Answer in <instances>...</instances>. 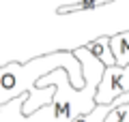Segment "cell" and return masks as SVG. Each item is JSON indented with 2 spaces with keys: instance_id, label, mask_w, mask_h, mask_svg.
<instances>
[{
  "instance_id": "obj_6",
  "label": "cell",
  "mask_w": 129,
  "mask_h": 122,
  "mask_svg": "<svg viewBox=\"0 0 129 122\" xmlns=\"http://www.w3.org/2000/svg\"><path fill=\"white\" fill-rule=\"evenodd\" d=\"M110 47H112L116 64L118 67H127L129 64V30L112 34L110 36Z\"/></svg>"
},
{
  "instance_id": "obj_3",
  "label": "cell",
  "mask_w": 129,
  "mask_h": 122,
  "mask_svg": "<svg viewBox=\"0 0 129 122\" xmlns=\"http://www.w3.org/2000/svg\"><path fill=\"white\" fill-rule=\"evenodd\" d=\"M26 96H28V92L22 94V96H15L9 103L2 105L0 107V122H56V113H54L52 103L45 105V107H41V109H37L30 116H24L22 105L26 101Z\"/></svg>"
},
{
  "instance_id": "obj_5",
  "label": "cell",
  "mask_w": 129,
  "mask_h": 122,
  "mask_svg": "<svg viewBox=\"0 0 129 122\" xmlns=\"http://www.w3.org/2000/svg\"><path fill=\"white\" fill-rule=\"evenodd\" d=\"M92 56H95L103 67H114L116 60H114V54H112V47H110V36H99V39L90 41L88 45H84Z\"/></svg>"
},
{
  "instance_id": "obj_7",
  "label": "cell",
  "mask_w": 129,
  "mask_h": 122,
  "mask_svg": "<svg viewBox=\"0 0 129 122\" xmlns=\"http://www.w3.org/2000/svg\"><path fill=\"white\" fill-rule=\"evenodd\" d=\"M112 2V0H82L78 5H67V7H60L58 13H71V11H90V9H97V7H103Z\"/></svg>"
},
{
  "instance_id": "obj_4",
  "label": "cell",
  "mask_w": 129,
  "mask_h": 122,
  "mask_svg": "<svg viewBox=\"0 0 129 122\" xmlns=\"http://www.w3.org/2000/svg\"><path fill=\"white\" fill-rule=\"evenodd\" d=\"M54 92H56L54 86L35 88L32 92H28L26 101H24V105H22V113H24V116H30V113H35L37 109H41V107H45V105H50L52 99H54Z\"/></svg>"
},
{
  "instance_id": "obj_9",
  "label": "cell",
  "mask_w": 129,
  "mask_h": 122,
  "mask_svg": "<svg viewBox=\"0 0 129 122\" xmlns=\"http://www.w3.org/2000/svg\"><path fill=\"white\" fill-rule=\"evenodd\" d=\"M118 86H120V90H123V92H129V64H127V67H123V71H120Z\"/></svg>"
},
{
  "instance_id": "obj_8",
  "label": "cell",
  "mask_w": 129,
  "mask_h": 122,
  "mask_svg": "<svg viewBox=\"0 0 129 122\" xmlns=\"http://www.w3.org/2000/svg\"><path fill=\"white\" fill-rule=\"evenodd\" d=\"M106 122H129V103H123L108 113Z\"/></svg>"
},
{
  "instance_id": "obj_1",
  "label": "cell",
  "mask_w": 129,
  "mask_h": 122,
  "mask_svg": "<svg viewBox=\"0 0 129 122\" xmlns=\"http://www.w3.org/2000/svg\"><path fill=\"white\" fill-rule=\"evenodd\" d=\"M75 58L82 64V75H84V88H73L69 81V75L64 69H56V71L43 75L37 81V88H47L54 86V99H52V107L56 113V122H73L78 116L88 113L95 107V92L99 88V81L103 77V67L86 47H78L73 49Z\"/></svg>"
},
{
  "instance_id": "obj_2",
  "label": "cell",
  "mask_w": 129,
  "mask_h": 122,
  "mask_svg": "<svg viewBox=\"0 0 129 122\" xmlns=\"http://www.w3.org/2000/svg\"><path fill=\"white\" fill-rule=\"evenodd\" d=\"M64 69L69 81L73 88H84V75L82 64L75 58L73 51H54V54H43L28 62H9L0 67V107L9 103L15 96H22L26 92H32L37 88V81L43 75Z\"/></svg>"
}]
</instances>
